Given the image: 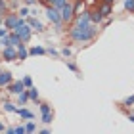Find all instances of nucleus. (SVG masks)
Masks as SVG:
<instances>
[{"mask_svg":"<svg viewBox=\"0 0 134 134\" xmlns=\"http://www.w3.org/2000/svg\"><path fill=\"white\" fill-rule=\"evenodd\" d=\"M96 31H98V27L94 25H88V27H77V25H73L69 29V36L75 42H88V40H92L94 38V35Z\"/></svg>","mask_w":134,"mask_h":134,"instance_id":"f257e3e1","label":"nucleus"},{"mask_svg":"<svg viewBox=\"0 0 134 134\" xmlns=\"http://www.w3.org/2000/svg\"><path fill=\"white\" fill-rule=\"evenodd\" d=\"M14 33L21 38V42L25 44V42H29L31 40V35H33V29H31V25H29L27 21H21L19 25H17L15 29H14Z\"/></svg>","mask_w":134,"mask_h":134,"instance_id":"f03ea898","label":"nucleus"},{"mask_svg":"<svg viewBox=\"0 0 134 134\" xmlns=\"http://www.w3.org/2000/svg\"><path fill=\"white\" fill-rule=\"evenodd\" d=\"M46 17L54 23V25H56L58 31H62L63 19H62V14H59V10H58V8H54V6H48V8H46Z\"/></svg>","mask_w":134,"mask_h":134,"instance_id":"7ed1b4c3","label":"nucleus"},{"mask_svg":"<svg viewBox=\"0 0 134 134\" xmlns=\"http://www.w3.org/2000/svg\"><path fill=\"white\" fill-rule=\"evenodd\" d=\"M59 14H62V19L63 23H71L73 19H75V10H73V4L67 0V2L63 4V8L59 10Z\"/></svg>","mask_w":134,"mask_h":134,"instance_id":"20e7f679","label":"nucleus"},{"mask_svg":"<svg viewBox=\"0 0 134 134\" xmlns=\"http://www.w3.org/2000/svg\"><path fill=\"white\" fill-rule=\"evenodd\" d=\"M21 21H23V17L17 15V14H8L4 17V25H6V29H10V31H14Z\"/></svg>","mask_w":134,"mask_h":134,"instance_id":"39448f33","label":"nucleus"},{"mask_svg":"<svg viewBox=\"0 0 134 134\" xmlns=\"http://www.w3.org/2000/svg\"><path fill=\"white\" fill-rule=\"evenodd\" d=\"M73 25H77V27H88V25H92V21H90V12L77 14V15H75V23H73Z\"/></svg>","mask_w":134,"mask_h":134,"instance_id":"423d86ee","label":"nucleus"},{"mask_svg":"<svg viewBox=\"0 0 134 134\" xmlns=\"http://www.w3.org/2000/svg\"><path fill=\"white\" fill-rule=\"evenodd\" d=\"M2 58L6 62H15L17 59V48L15 46H6L2 50Z\"/></svg>","mask_w":134,"mask_h":134,"instance_id":"0eeeda50","label":"nucleus"},{"mask_svg":"<svg viewBox=\"0 0 134 134\" xmlns=\"http://www.w3.org/2000/svg\"><path fill=\"white\" fill-rule=\"evenodd\" d=\"M8 90H10L12 94H19V92H23V90H25V84H23V81L10 82V84H8Z\"/></svg>","mask_w":134,"mask_h":134,"instance_id":"6e6552de","label":"nucleus"},{"mask_svg":"<svg viewBox=\"0 0 134 134\" xmlns=\"http://www.w3.org/2000/svg\"><path fill=\"white\" fill-rule=\"evenodd\" d=\"M27 23L31 25V29H33V31H36V33L44 31V25H42V23H40L38 19H35V17H29V19H27Z\"/></svg>","mask_w":134,"mask_h":134,"instance_id":"1a4fd4ad","label":"nucleus"},{"mask_svg":"<svg viewBox=\"0 0 134 134\" xmlns=\"http://www.w3.org/2000/svg\"><path fill=\"white\" fill-rule=\"evenodd\" d=\"M100 14H102V17H109L111 15V12H113V8H111V4H107V2H102V6H100Z\"/></svg>","mask_w":134,"mask_h":134,"instance_id":"9d476101","label":"nucleus"},{"mask_svg":"<svg viewBox=\"0 0 134 134\" xmlns=\"http://www.w3.org/2000/svg\"><path fill=\"white\" fill-rule=\"evenodd\" d=\"M12 82V73L10 71H2L0 73V86H8Z\"/></svg>","mask_w":134,"mask_h":134,"instance_id":"9b49d317","label":"nucleus"},{"mask_svg":"<svg viewBox=\"0 0 134 134\" xmlns=\"http://www.w3.org/2000/svg\"><path fill=\"white\" fill-rule=\"evenodd\" d=\"M102 14H100V10H92L90 12V21L94 23V25H98V23H102Z\"/></svg>","mask_w":134,"mask_h":134,"instance_id":"f8f14e48","label":"nucleus"},{"mask_svg":"<svg viewBox=\"0 0 134 134\" xmlns=\"http://www.w3.org/2000/svg\"><path fill=\"white\" fill-rule=\"evenodd\" d=\"M27 56H29V52H27V48H25V44H21L17 46V59H27Z\"/></svg>","mask_w":134,"mask_h":134,"instance_id":"ddd939ff","label":"nucleus"},{"mask_svg":"<svg viewBox=\"0 0 134 134\" xmlns=\"http://www.w3.org/2000/svg\"><path fill=\"white\" fill-rule=\"evenodd\" d=\"M29 102V94H27V90H23V92L17 94V103L19 105H23V103H27Z\"/></svg>","mask_w":134,"mask_h":134,"instance_id":"4468645a","label":"nucleus"},{"mask_svg":"<svg viewBox=\"0 0 134 134\" xmlns=\"http://www.w3.org/2000/svg\"><path fill=\"white\" fill-rule=\"evenodd\" d=\"M29 54H31V56H44L46 50H44L42 46H35V48H31V50H29Z\"/></svg>","mask_w":134,"mask_h":134,"instance_id":"2eb2a0df","label":"nucleus"},{"mask_svg":"<svg viewBox=\"0 0 134 134\" xmlns=\"http://www.w3.org/2000/svg\"><path fill=\"white\" fill-rule=\"evenodd\" d=\"M17 115H19V117H23V119H33V113L31 111H29V109H17V111H15Z\"/></svg>","mask_w":134,"mask_h":134,"instance_id":"dca6fc26","label":"nucleus"},{"mask_svg":"<svg viewBox=\"0 0 134 134\" xmlns=\"http://www.w3.org/2000/svg\"><path fill=\"white\" fill-rule=\"evenodd\" d=\"M10 40H12V46H15V48L21 44V38H19V36H17L14 31H10Z\"/></svg>","mask_w":134,"mask_h":134,"instance_id":"f3484780","label":"nucleus"},{"mask_svg":"<svg viewBox=\"0 0 134 134\" xmlns=\"http://www.w3.org/2000/svg\"><path fill=\"white\" fill-rule=\"evenodd\" d=\"M27 94H29V100H33V102H38V92H36V88H29L27 90Z\"/></svg>","mask_w":134,"mask_h":134,"instance_id":"a211bd4d","label":"nucleus"},{"mask_svg":"<svg viewBox=\"0 0 134 134\" xmlns=\"http://www.w3.org/2000/svg\"><path fill=\"white\" fill-rule=\"evenodd\" d=\"M52 119H54V113H52V111L42 113V123H52Z\"/></svg>","mask_w":134,"mask_h":134,"instance_id":"6ab92c4d","label":"nucleus"},{"mask_svg":"<svg viewBox=\"0 0 134 134\" xmlns=\"http://www.w3.org/2000/svg\"><path fill=\"white\" fill-rule=\"evenodd\" d=\"M4 109H6V111H10V113H15L17 111V107L12 102H4Z\"/></svg>","mask_w":134,"mask_h":134,"instance_id":"aec40b11","label":"nucleus"},{"mask_svg":"<svg viewBox=\"0 0 134 134\" xmlns=\"http://www.w3.org/2000/svg\"><path fill=\"white\" fill-rule=\"evenodd\" d=\"M0 44H2V48H6V46H12V40H10V33L6 35V36H2V38H0Z\"/></svg>","mask_w":134,"mask_h":134,"instance_id":"412c9836","label":"nucleus"},{"mask_svg":"<svg viewBox=\"0 0 134 134\" xmlns=\"http://www.w3.org/2000/svg\"><path fill=\"white\" fill-rule=\"evenodd\" d=\"M125 8L129 12H134V0H125Z\"/></svg>","mask_w":134,"mask_h":134,"instance_id":"4be33fe9","label":"nucleus"},{"mask_svg":"<svg viewBox=\"0 0 134 134\" xmlns=\"http://www.w3.org/2000/svg\"><path fill=\"white\" fill-rule=\"evenodd\" d=\"M65 2H67V0H54V4H52V6H54V8H58V10H62Z\"/></svg>","mask_w":134,"mask_h":134,"instance_id":"5701e85b","label":"nucleus"},{"mask_svg":"<svg viewBox=\"0 0 134 134\" xmlns=\"http://www.w3.org/2000/svg\"><path fill=\"white\" fill-rule=\"evenodd\" d=\"M36 130V125L35 123H27V126H25V132H29V134H31V132H35Z\"/></svg>","mask_w":134,"mask_h":134,"instance_id":"b1692460","label":"nucleus"},{"mask_svg":"<svg viewBox=\"0 0 134 134\" xmlns=\"http://www.w3.org/2000/svg\"><path fill=\"white\" fill-rule=\"evenodd\" d=\"M23 84H25V88H31L33 86V79L31 77H25V79H23Z\"/></svg>","mask_w":134,"mask_h":134,"instance_id":"393cba45","label":"nucleus"},{"mask_svg":"<svg viewBox=\"0 0 134 134\" xmlns=\"http://www.w3.org/2000/svg\"><path fill=\"white\" fill-rule=\"evenodd\" d=\"M8 10V0H0V12H6Z\"/></svg>","mask_w":134,"mask_h":134,"instance_id":"a878e982","label":"nucleus"},{"mask_svg":"<svg viewBox=\"0 0 134 134\" xmlns=\"http://www.w3.org/2000/svg\"><path fill=\"white\" fill-rule=\"evenodd\" d=\"M46 111H52L48 103H40V113H46Z\"/></svg>","mask_w":134,"mask_h":134,"instance_id":"bb28decb","label":"nucleus"},{"mask_svg":"<svg viewBox=\"0 0 134 134\" xmlns=\"http://www.w3.org/2000/svg\"><path fill=\"white\" fill-rule=\"evenodd\" d=\"M29 14H31V12H29L27 8H21V10H19V15H21V17H27Z\"/></svg>","mask_w":134,"mask_h":134,"instance_id":"cd10ccee","label":"nucleus"},{"mask_svg":"<svg viewBox=\"0 0 134 134\" xmlns=\"http://www.w3.org/2000/svg\"><path fill=\"white\" fill-rule=\"evenodd\" d=\"M123 103H125V105H132V103H134V96H129V98H126Z\"/></svg>","mask_w":134,"mask_h":134,"instance_id":"c85d7f7f","label":"nucleus"},{"mask_svg":"<svg viewBox=\"0 0 134 134\" xmlns=\"http://www.w3.org/2000/svg\"><path fill=\"white\" fill-rule=\"evenodd\" d=\"M15 134H27V132H25V126H17V129H15Z\"/></svg>","mask_w":134,"mask_h":134,"instance_id":"c756f323","label":"nucleus"},{"mask_svg":"<svg viewBox=\"0 0 134 134\" xmlns=\"http://www.w3.org/2000/svg\"><path fill=\"white\" fill-rule=\"evenodd\" d=\"M8 33H10V29H2V27H0V38H2V36H6Z\"/></svg>","mask_w":134,"mask_h":134,"instance_id":"7c9ffc66","label":"nucleus"},{"mask_svg":"<svg viewBox=\"0 0 134 134\" xmlns=\"http://www.w3.org/2000/svg\"><path fill=\"white\" fill-rule=\"evenodd\" d=\"M62 54H63L65 58H69V56H71V50H69V48H63V50H62Z\"/></svg>","mask_w":134,"mask_h":134,"instance_id":"2f4dec72","label":"nucleus"},{"mask_svg":"<svg viewBox=\"0 0 134 134\" xmlns=\"http://www.w3.org/2000/svg\"><path fill=\"white\" fill-rule=\"evenodd\" d=\"M67 69H71V71H77V65L69 62V63H67Z\"/></svg>","mask_w":134,"mask_h":134,"instance_id":"473e14b6","label":"nucleus"},{"mask_svg":"<svg viewBox=\"0 0 134 134\" xmlns=\"http://www.w3.org/2000/svg\"><path fill=\"white\" fill-rule=\"evenodd\" d=\"M46 52H48V54H50V56H58V52H56V50H54V48H50V50H46Z\"/></svg>","mask_w":134,"mask_h":134,"instance_id":"72a5a7b5","label":"nucleus"},{"mask_svg":"<svg viewBox=\"0 0 134 134\" xmlns=\"http://www.w3.org/2000/svg\"><path fill=\"white\" fill-rule=\"evenodd\" d=\"M25 4H27V6H35L36 0H25Z\"/></svg>","mask_w":134,"mask_h":134,"instance_id":"f704fd0d","label":"nucleus"},{"mask_svg":"<svg viewBox=\"0 0 134 134\" xmlns=\"http://www.w3.org/2000/svg\"><path fill=\"white\" fill-rule=\"evenodd\" d=\"M2 23H4V12H0V27H2Z\"/></svg>","mask_w":134,"mask_h":134,"instance_id":"c9c22d12","label":"nucleus"},{"mask_svg":"<svg viewBox=\"0 0 134 134\" xmlns=\"http://www.w3.org/2000/svg\"><path fill=\"white\" fill-rule=\"evenodd\" d=\"M129 121H130V123H134V113H129Z\"/></svg>","mask_w":134,"mask_h":134,"instance_id":"e433bc0d","label":"nucleus"},{"mask_svg":"<svg viewBox=\"0 0 134 134\" xmlns=\"http://www.w3.org/2000/svg\"><path fill=\"white\" fill-rule=\"evenodd\" d=\"M102 2H107V4H113L115 0H102Z\"/></svg>","mask_w":134,"mask_h":134,"instance_id":"4c0bfd02","label":"nucleus"},{"mask_svg":"<svg viewBox=\"0 0 134 134\" xmlns=\"http://www.w3.org/2000/svg\"><path fill=\"white\" fill-rule=\"evenodd\" d=\"M2 130H6V126H4L2 123H0V132H2Z\"/></svg>","mask_w":134,"mask_h":134,"instance_id":"58836bf2","label":"nucleus"},{"mask_svg":"<svg viewBox=\"0 0 134 134\" xmlns=\"http://www.w3.org/2000/svg\"><path fill=\"white\" fill-rule=\"evenodd\" d=\"M46 2H48V4H50V6H52V4H54V0H46Z\"/></svg>","mask_w":134,"mask_h":134,"instance_id":"ea45409f","label":"nucleus"}]
</instances>
